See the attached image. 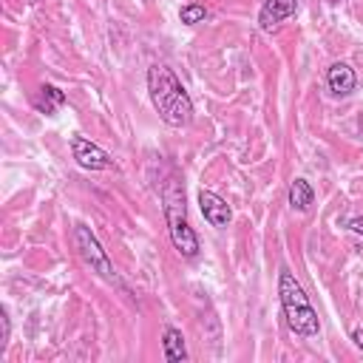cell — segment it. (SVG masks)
I'll return each instance as SVG.
<instances>
[{
  "label": "cell",
  "mask_w": 363,
  "mask_h": 363,
  "mask_svg": "<svg viewBox=\"0 0 363 363\" xmlns=\"http://www.w3.org/2000/svg\"><path fill=\"white\" fill-rule=\"evenodd\" d=\"M148 94L159 119L170 128H188L194 122V100L173 69L156 63L148 69Z\"/></svg>",
  "instance_id": "6da1fadb"
},
{
  "label": "cell",
  "mask_w": 363,
  "mask_h": 363,
  "mask_svg": "<svg viewBox=\"0 0 363 363\" xmlns=\"http://www.w3.org/2000/svg\"><path fill=\"white\" fill-rule=\"evenodd\" d=\"M278 298H281L284 321L292 335L315 338L321 332V318H318L315 307L309 304V295L304 292L301 281L290 270H281V275H278Z\"/></svg>",
  "instance_id": "7a4b0ae2"
},
{
  "label": "cell",
  "mask_w": 363,
  "mask_h": 363,
  "mask_svg": "<svg viewBox=\"0 0 363 363\" xmlns=\"http://www.w3.org/2000/svg\"><path fill=\"white\" fill-rule=\"evenodd\" d=\"M162 208H165V222L170 230V242L179 250L182 258H196L199 256V236L188 222L185 210V191H182L179 179H167V185L162 188Z\"/></svg>",
  "instance_id": "3957f363"
},
{
  "label": "cell",
  "mask_w": 363,
  "mask_h": 363,
  "mask_svg": "<svg viewBox=\"0 0 363 363\" xmlns=\"http://www.w3.org/2000/svg\"><path fill=\"white\" fill-rule=\"evenodd\" d=\"M74 244H77V253H80V258L85 261V267H91V273H97L105 284L122 287V278H119L114 261L108 258V253L102 250V244H100V239L94 236L91 227L77 225V227H74Z\"/></svg>",
  "instance_id": "277c9868"
},
{
  "label": "cell",
  "mask_w": 363,
  "mask_h": 363,
  "mask_svg": "<svg viewBox=\"0 0 363 363\" xmlns=\"http://www.w3.org/2000/svg\"><path fill=\"white\" fill-rule=\"evenodd\" d=\"M71 156L77 159V165L83 170H111L114 159L108 156V150H102L97 142L85 139V136H71Z\"/></svg>",
  "instance_id": "5b68a950"
},
{
  "label": "cell",
  "mask_w": 363,
  "mask_h": 363,
  "mask_svg": "<svg viewBox=\"0 0 363 363\" xmlns=\"http://www.w3.org/2000/svg\"><path fill=\"white\" fill-rule=\"evenodd\" d=\"M199 210H202L205 222H208L210 227H219V230L227 227L230 219H233L230 205H227L219 194H213V191H199Z\"/></svg>",
  "instance_id": "8992f818"
},
{
  "label": "cell",
  "mask_w": 363,
  "mask_h": 363,
  "mask_svg": "<svg viewBox=\"0 0 363 363\" xmlns=\"http://www.w3.org/2000/svg\"><path fill=\"white\" fill-rule=\"evenodd\" d=\"M295 12H298V0H264V6L258 12V26L261 32H275Z\"/></svg>",
  "instance_id": "52a82bcc"
},
{
  "label": "cell",
  "mask_w": 363,
  "mask_h": 363,
  "mask_svg": "<svg viewBox=\"0 0 363 363\" xmlns=\"http://www.w3.org/2000/svg\"><path fill=\"white\" fill-rule=\"evenodd\" d=\"M326 85H329V91H332L335 97H349V94L355 91V85H357V77H355L352 66H346V63H332V66L326 69Z\"/></svg>",
  "instance_id": "ba28073f"
},
{
  "label": "cell",
  "mask_w": 363,
  "mask_h": 363,
  "mask_svg": "<svg viewBox=\"0 0 363 363\" xmlns=\"http://www.w3.org/2000/svg\"><path fill=\"white\" fill-rule=\"evenodd\" d=\"M162 349H165V360H167V363L188 360L185 335H182V329H176V326H165V335H162Z\"/></svg>",
  "instance_id": "9c48e42d"
},
{
  "label": "cell",
  "mask_w": 363,
  "mask_h": 363,
  "mask_svg": "<svg viewBox=\"0 0 363 363\" xmlns=\"http://www.w3.org/2000/svg\"><path fill=\"white\" fill-rule=\"evenodd\" d=\"M66 105V94L57 88V85H40V91H37V97H35V108L40 111V114H46V117H54L60 108Z\"/></svg>",
  "instance_id": "30bf717a"
},
{
  "label": "cell",
  "mask_w": 363,
  "mask_h": 363,
  "mask_svg": "<svg viewBox=\"0 0 363 363\" xmlns=\"http://www.w3.org/2000/svg\"><path fill=\"white\" fill-rule=\"evenodd\" d=\"M312 202H315V191H312V185L307 179H292L290 182V208L292 210H298V213H307L309 208H312Z\"/></svg>",
  "instance_id": "8fae6325"
},
{
  "label": "cell",
  "mask_w": 363,
  "mask_h": 363,
  "mask_svg": "<svg viewBox=\"0 0 363 363\" xmlns=\"http://www.w3.org/2000/svg\"><path fill=\"white\" fill-rule=\"evenodd\" d=\"M205 18H208V9H205L202 4H188V6L179 9V20L185 23V26H196V23H202Z\"/></svg>",
  "instance_id": "7c38bea8"
},
{
  "label": "cell",
  "mask_w": 363,
  "mask_h": 363,
  "mask_svg": "<svg viewBox=\"0 0 363 363\" xmlns=\"http://www.w3.org/2000/svg\"><path fill=\"white\" fill-rule=\"evenodd\" d=\"M349 230H352V233H357V236H363V216L352 219V222H349Z\"/></svg>",
  "instance_id": "4fadbf2b"
},
{
  "label": "cell",
  "mask_w": 363,
  "mask_h": 363,
  "mask_svg": "<svg viewBox=\"0 0 363 363\" xmlns=\"http://www.w3.org/2000/svg\"><path fill=\"white\" fill-rule=\"evenodd\" d=\"M352 343H355V349L363 352V329H355V332H352Z\"/></svg>",
  "instance_id": "5bb4252c"
}]
</instances>
